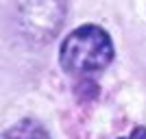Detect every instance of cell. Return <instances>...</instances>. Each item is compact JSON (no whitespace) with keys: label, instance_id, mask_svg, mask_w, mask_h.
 Segmentation results:
<instances>
[{"label":"cell","instance_id":"1","mask_svg":"<svg viewBox=\"0 0 146 139\" xmlns=\"http://www.w3.org/2000/svg\"><path fill=\"white\" fill-rule=\"evenodd\" d=\"M116 52L109 33L98 24H83L74 28L59 48L61 70L76 78H92L111 65Z\"/></svg>","mask_w":146,"mask_h":139},{"label":"cell","instance_id":"2","mask_svg":"<svg viewBox=\"0 0 146 139\" xmlns=\"http://www.w3.org/2000/svg\"><path fill=\"white\" fill-rule=\"evenodd\" d=\"M68 0H15V24L31 43H48L63 26Z\"/></svg>","mask_w":146,"mask_h":139},{"label":"cell","instance_id":"3","mask_svg":"<svg viewBox=\"0 0 146 139\" xmlns=\"http://www.w3.org/2000/svg\"><path fill=\"white\" fill-rule=\"evenodd\" d=\"M2 139H52V137L42 122L33 120V117H22L2 133Z\"/></svg>","mask_w":146,"mask_h":139},{"label":"cell","instance_id":"4","mask_svg":"<svg viewBox=\"0 0 146 139\" xmlns=\"http://www.w3.org/2000/svg\"><path fill=\"white\" fill-rule=\"evenodd\" d=\"M118 139H146V128H144V126H135L129 135H124V137H118Z\"/></svg>","mask_w":146,"mask_h":139}]
</instances>
